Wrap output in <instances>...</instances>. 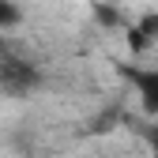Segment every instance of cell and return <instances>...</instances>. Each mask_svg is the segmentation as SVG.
Masks as SVG:
<instances>
[{
    "label": "cell",
    "instance_id": "cell-2",
    "mask_svg": "<svg viewBox=\"0 0 158 158\" xmlns=\"http://www.w3.org/2000/svg\"><path fill=\"white\" fill-rule=\"evenodd\" d=\"M128 79H132V87L139 90L143 113L158 117V68H128Z\"/></svg>",
    "mask_w": 158,
    "mask_h": 158
},
{
    "label": "cell",
    "instance_id": "cell-4",
    "mask_svg": "<svg viewBox=\"0 0 158 158\" xmlns=\"http://www.w3.org/2000/svg\"><path fill=\"white\" fill-rule=\"evenodd\" d=\"M128 45H132L135 53H139V49H147V45H151V38H147L139 27H132V30H128Z\"/></svg>",
    "mask_w": 158,
    "mask_h": 158
},
{
    "label": "cell",
    "instance_id": "cell-7",
    "mask_svg": "<svg viewBox=\"0 0 158 158\" xmlns=\"http://www.w3.org/2000/svg\"><path fill=\"white\" fill-rule=\"evenodd\" d=\"M102 4H124V0H102Z\"/></svg>",
    "mask_w": 158,
    "mask_h": 158
},
{
    "label": "cell",
    "instance_id": "cell-5",
    "mask_svg": "<svg viewBox=\"0 0 158 158\" xmlns=\"http://www.w3.org/2000/svg\"><path fill=\"white\" fill-rule=\"evenodd\" d=\"M139 30L154 42V38H158V15H143V19H139Z\"/></svg>",
    "mask_w": 158,
    "mask_h": 158
},
{
    "label": "cell",
    "instance_id": "cell-1",
    "mask_svg": "<svg viewBox=\"0 0 158 158\" xmlns=\"http://www.w3.org/2000/svg\"><path fill=\"white\" fill-rule=\"evenodd\" d=\"M0 83H4L8 94H30V90L42 87V75H38L34 64H27V60H19V56H11V60L0 64Z\"/></svg>",
    "mask_w": 158,
    "mask_h": 158
},
{
    "label": "cell",
    "instance_id": "cell-3",
    "mask_svg": "<svg viewBox=\"0 0 158 158\" xmlns=\"http://www.w3.org/2000/svg\"><path fill=\"white\" fill-rule=\"evenodd\" d=\"M19 19H23V8H19V4H11V0H0V30L19 27Z\"/></svg>",
    "mask_w": 158,
    "mask_h": 158
},
{
    "label": "cell",
    "instance_id": "cell-6",
    "mask_svg": "<svg viewBox=\"0 0 158 158\" xmlns=\"http://www.w3.org/2000/svg\"><path fill=\"white\" fill-rule=\"evenodd\" d=\"M147 139H151V154H154V158H158V124H154V128H151V132H147Z\"/></svg>",
    "mask_w": 158,
    "mask_h": 158
}]
</instances>
